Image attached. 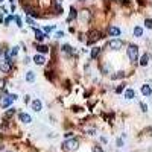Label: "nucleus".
<instances>
[{
    "label": "nucleus",
    "instance_id": "1",
    "mask_svg": "<svg viewBox=\"0 0 152 152\" xmlns=\"http://www.w3.org/2000/svg\"><path fill=\"white\" fill-rule=\"evenodd\" d=\"M128 58H129V61H137L138 59V46H135V44H131V46H128Z\"/></svg>",
    "mask_w": 152,
    "mask_h": 152
},
{
    "label": "nucleus",
    "instance_id": "2",
    "mask_svg": "<svg viewBox=\"0 0 152 152\" xmlns=\"http://www.w3.org/2000/svg\"><path fill=\"white\" fill-rule=\"evenodd\" d=\"M15 99H17V96H15V94H8V96H5L3 99H2V102H0V107H2V108H8Z\"/></svg>",
    "mask_w": 152,
    "mask_h": 152
},
{
    "label": "nucleus",
    "instance_id": "3",
    "mask_svg": "<svg viewBox=\"0 0 152 152\" xmlns=\"http://www.w3.org/2000/svg\"><path fill=\"white\" fill-rule=\"evenodd\" d=\"M64 146H66V149H69V151H76L79 146V142L76 138H69L64 142Z\"/></svg>",
    "mask_w": 152,
    "mask_h": 152
},
{
    "label": "nucleus",
    "instance_id": "4",
    "mask_svg": "<svg viewBox=\"0 0 152 152\" xmlns=\"http://www.w3.org/2000/svg\"><path fill=\"white\" fill-rule=\"evenodd\" d=\"M108 46L111 49H114V50H119V49H122L123 41L119 40V38H113V40H110V43H108Z\"/></svg>",
    "mask_w": 152,
    "mask_h": 152
},
{
    "label": "nucleus",
    "instance_id": "5",
    "mask_svg": "<svg viewBox=\"0 0 152 152\" xmlns=\"http://www.w3.org/2000/svg\"><path fill=\"white\" fill-rule=\"evenodd\" d=\"M88 44H91V43H94V41H97L99 38H102V34L99 31H91L90 34H88Z\"/></svg>",
    "mask_w": 152,
    "mask_h": 152
},
{
    "label": "nucleus",
    "instance_id": "6",
    "mask_svg": "<svg viewBox=\"0 0 152 152\" xmlns=\"http://www.w3.org/2000/svg\"><path fill=\"white\" fill-rule=\"evenodd\" d=\"M108 34H110V37H119L122 34V31L117 28V26H110L108 28Z\"/></svg>",
    "mask_w": 152,
    "mask_h": 152
},
{
    "label": "nucleus",
    "instance_id": "7",
    "mask_svg": "<svg viewBox=\"0 0 152 152\" xmlns=\"http://www.w3.org/2000/svg\"><path fill=\"white\" fill-rule=\"evenodd\" d=\"M0 70H2L3 73H8L9 70H11V62H8V61H2V62H0Z\"/></svg>",
    "mask_w": 152,
    "mask_h": 152
},
{
    "label": "nucleus",
    "instance_id": "8",
    "mask_svg": "<svg viewBox=\"0 0 152 152\" xmlns=\"http://www.w3.org/2000/svg\"><path fill=\"white\" fill-rule=\"evenodd\" d=\"M20 120L23 122V123H31L32 122V119H31V116L29 114H26V113H20Z\"/></svg>",
    "mask_w": 152,
    "mask_h": 152
},
{
    "label": "nucleus",
    "instance_id": "9",
    "mask_svg": "<svg viewBox=\"0 0 152 152\" xmlns=\"http://www.w3.org/2000/svg\"><path fill=\"white\" fill-rule=\"evenodd\" d=\"M32 110H34L35 113H38V111H41V100H38V99H35L34 102H32Z\"/></svg>",
    "mask_w": 152,
    "mask_h": 152
},
{
    "label": "nucleus",
    "instance_id": "10",
    "mask_svg": "<svg viewBox=\"0 0 152 152\" xmlns=\"http://www.w3.org/2000/svg\"><path fill=\"white\" fill-rule=\"evenodd\" d=\"M44 61H46V58L43 56V55H35V56H34V62L38 64V66H43V64H44Z\"/></svg>",
    "mask_w": 152,
    "mask_h": 152
},
{
    "label": "nucleus",
    "instance_id": "11",
    "mask_svg": "<svg viewBox=\"0 0 152 152\" xmlns=\"http://www.w3.org/2000/svg\"><path fill=\"white\" fill-rule=\"evenodd\" d=\"M149 58H151L149 53H145V55L142 56V59H140V66H143V67L148 66V64H149Z\"/></svg>",
    "mask_w": 152,
    "mask_h": 152
},
{
    "label": "nucleus",
    "instance_id": "12",
    "mask_svg": "<svg viewBox=\"0 0 152 152\" xmlns=\"http://www.w3.org/2000/svg\"><path fill=\"white\" fill-rule=\"evenodd\" d=\"M34 31H35V38H37V41H43V40L46 38V35L43 34L41 31H38L37 28H34Z\"/></svg>",
    "mask_w": 152,
    "mask_h": 152
},
{
    "label": "nucleus",
    "instance_id": "13",
    "mask_svg": "<svg viewBox=\"0 0 152 152\" xmlns=\"http://www.w3.org/2000/svg\"><path fill=\"white\" fill-rule=\"evenodd\" d=\"M142 93H143V96H151V85L149 84H145L142 87Z\"/></svg>",
    "mask_w": 152,
    "mask_h": 152
},
{
    "label": "nucleus",
    "instance_id": "14",
    "mask_svg": "<svg viewBox=\"0 0 152 152\" xmlns=\"http://www.w3.org/2000/svg\"><path fill=\"white\" fill-rule=\"evenodd\" d=\"M125 97H126V99H134V97H135V91L132 88H128L126 91H125Z\"/></svg>",
    "mask_w": 152,
    "mask_h": 152
},
{
    "label": "nucleus",
    "instance_id": "15",
    "mask_svg": "<svg viewBox=\"0 0 152 152\" xmlns=\"http://www.w3.org/2000/svg\"><path fill=\"white\" fill-rule=\"evenodd\" d=\"M99 53H100V47H93V49H91V58H97V56H99Z\"/></svg>",
    "mask_w": 152,
    "mask_h": 152
},
{
    "label": "nucleus",
    "instance_id": "16",
    "mask_svg": "<svg viewBox=\"0 0 152 152\" xmlns=\"http://www.w3.org/2000/svg\"><path fill=\"white\" fill-rule=\"evenodd\" d=\"M81 20L88 21L90 20V11H82V14H81Z\"/></svg>",
    "mask_w": 152,
    "mask_h": 152
},
{
    "label": "nucleus",
    "instance_id": "17",
    "mask_svg": "<svg viewBox=\"0 0 152 152\" xmlns=\"http://www.w3.org/2000/svg\"><path fill=\"white\" fill-rule=\"evenodd\" d=\"M26 81H28V82H34L35 81V73L34 72H28L26 73Z\"/></svg>",
    "mask_w": 152,
    "mask_h": 152
},
{
    "label": "nucleus",
    "instance_id": "18",
    "mask_svg": "<svg viewBox=\"0 0 152 152\" xmlns=\"http://www.w3.org/2000/svg\"><path fill=\"white\" fill-rule=\"evenodd\" d=\"M134 35L140 38V37H142V35H143V29H142V28H140V26H135V28H134Z\"/></svg>",
    "mask_w": 152,
    "mask_h": 152
},
{
    "label": "nucleus",
    "instance_id": "19",
    "mask_svg": "<svg viewBox=\"0 0 152 152\" xmlns=\"http://www.w3.org/2000/svg\"><path fill=\"white\" fill-rule=\"evenodd\" d=\"M78 17V12H76V9L72 6L70 8V15H69V20H73V18H76Z\"/></svg>",
    "mask_w": 152,
    "mask_h": 152
},
{
    "label": "nucleus",
    "instance_id": "20",
    "mask_svg": "<svg viewBox=\"0 0 152 152\" xmlns=\"http://www.w3.org/2000/svg\"><path fill=\"white\" fill-rule=\"evenodd\" d=\"M37 50L41 52V53H47L49 52V47L47 46H37Z\"/></svg>",
    "mask_w": 152,
    "mask_h": 152
},
{
    "label": "nucleus",
    "instance_id": "21",
    "mask_svg": "<svg viewBox=\"0 0 152 152\" xmlns=\"http://www.w3.org/2000/svg\"><path fill=\"white\" fill-rule=\"evenodd\" d=\"M62 50L66 52V53H73V49L70 47L69 44H66V46H62Z\"/></svg>",
    "mask_w": 152,
    "mask_h": 152
},
{
    "label": "nucleus",
    "instance_id": "22",
    "mask_svg": "<svg viewBox=\"0 0 152 152\" xmlns=\"http://www.w3.org/2000/svg\"><path fill=\"white\" fill-rule=\"evenodd\" d=\"M119 78H125V73L123 72H117L116 75H113V79H119Z\"/></svg>",
    "mask_w": 152,
    "mask_h": 152
},
{
    "label": "nucleus",
    "instance_id": "23",
    "mask_svg": "<svg viewBox=\"0 0 152 152\" xmlns=\"http://www.w3.org/2000/svg\"><path fill=\"white\" fill-rule=\"evenodd\" d=\"M14 20H15V23H17V26H18V28H21V26H23V23H21V18L18 17V15H15V17H14Z\"/></svg>",
    "mask_w": 152,
    "mask_h": 152
},
{
    "label": "nucleus",
    "instance_id": "24",
    "mask_svg": "<svg viewBox=\"0 0 152 152\" xmlns=\"http://www.w3.org/2000/svg\"><path fill=\"white\" fill-rule=\"evenodd\" d=\"M12 18H14V15H8V17L5 18V24H9L11 21H12Z\"/></svg>",
    "mask_w": 152,
    "mask_h": 152
},
{
    "label": "nucleus",
    "instance_id": "25",
    "mask_svg": "<svg viewBox=\"0 0 152 152\" xmlns=\"http://www.w3.org/2000/svg\"><path fill=\"white\" fill-rule=\"evenodd\" d=\"M123 90H125V84H122V85L117 87V88H116V93H122Z\"/></svg>",
    "mask_w": 152,
    "mask_h": 152
},
{
    "label": "nucleus",
    "instance_id": "26",
    "mask_svg": "<svg viewBox=\"0 0 152 152\" xmlns=\"http://www.w3.org/2000/svg\"><path fill=\"white\" fill-rule=\"evenodd\" d=\"M53 29H55V26H46V28H44V32H52Z\"/></svg>",
    "mask_w": 152,
    "mask_h": 152
},
{
    "label": "nucleus",
    "instance_id": "27",
    "mask_svg": "<svg viewBox=\"0 0 152 152\" xmlns=\"http://www.w3.org/2000/svg\"><path fill=\"white\" fill-rule=\"evenodd\" d=\"M15 113V108H11V110L6 113V117H11V116H12V114Z\"/></svg>",
    "mask_w": 152,
    "mask_h": 152
},
{
    "label": "nucleus",
    "instance_id": "28",
    "mask_svg": "<svg viewBox=\"0 0 152 152\" xmlns=\"http://www.w3.org/2000/svg\"><path fill=\"white\" fill-rule=\"evenodd\" d=\"M93 152H104V151H102L100 146H94V148H93Z\"/></svg>",
    "mask_w": 152,
    "mask_h": 152
},
{
    "label": "nucleus",
    "instance_id": "29",
    "mask_svg": "<svg viewBox=\"0 0 152 152\" xmlns=\"http://www.w3.org/2000/svg\"><path fill=\"white\" fill-rule=\"evenodd\" d=\"M146 28H148V29L152 28V24H151V18H146Z\"/></svg>",
    "mask_w": 152,
    "mask_h": 152
},
{
    "label": "nucleus",
    "instance_id": "30",
    "mask_svg": "<svg viewBox=\"0 0 152 152\" xmlns=\"http://www.w3.org/2000/svg\"><path fill=\"white\" fill-rule=\"evenodd\" d=\"M140 108H142V111H148V107H146L143 102H140Z\"/></svg>",
    "mask_w": 152,
    "mask_h": 152
},
{
    "label": "nucleus",
    "instance_id": "31",
    "mask_svg": "<svg viewBox=\"0 0 152 152\" xmlns=\"http://www.w3.org/2000/svg\"><path fill=\"white\" fill-rule=\"evenodd\" d=\"M123 146V140L122 138H117V148H122Z\"/></svg>",
    "mask_w": 152,
    "mask_h": 152
},
{
    "label": "nucleus",
    "instance_id": "32",
    "mask_svg": "<svg viewBox=\"0 0 152 152\" xmlns=\"http://www.w3.org/2000/svg\"><path fill=\"white\" fill-rule=\"evenodd\" d=\"M55 37H56V38H62V37H64V32H62V31L56 32V35H55Z\"/></svg>",
    "mask_w": 152,
    "mask_h": 152
},
{
    "label": "nucleus",
    "instance_id": "33",
    "mask_svg": "<svg viewBox=\"0 0 152 152\" xmlns=\"http://www.w3.org/2000/svg\"><path fill=\"white\" fill-rule=\"evenodd\" d=\"M5 84H6V81H5V79H0V88H5Z\"/></svg>",
    "mask_w": 152,
    "mask_h": 152
},
{
    "label": "nucleus",
    "instance_id": "34",
    "mask_svg": "<svg viewBox=\"0 0 152 152\" xmlns=\"http://www.w3.org/2000/svg\"><path fill=\"white\" fill-rule=\"evenodd\" d=\"M26 21H28V23H29V24H32V26H34V23H35V21H34V20H32L31 17H28V18H26Z\"/></svg>",
    "mask_w": 152,
    "mask_h": 152
},
{
    "label": "nucleus",
    "instance_id": "35",
    "mask_svg": "<svg viewBox=\"0 0 152 152\" xmlns=\"http://www.w3.org/2000/svg\"><path fill=\"white\" fill-rule=\"evenodd\" d=\"M29 61H31V58L29 56H24V64H28Z\"/></svg>",
    "mask_w": 152,
    "mask_h": 152
},
{
    "label": "nucleus",
    "instance_id": "36",
    "mask_svg": "<svg viewBox=\"0 0 152 152\" xmlns=\"http://www.w3.org/2000/svg\"><path fill=\"white\" fill-rule=\"evenodd\" d=\"M0 55H2V49H0Z\"/></svg>",
    "mask_w": 152,
    "mask_h": 152
},
{
    "label": "nucleus",
    "instance_id": "37",
    "mask_svg": "<svg viewBox=\"0 0 152 152\" xmlns=\"http://www.w3.org/2000/svg\"><path fill=\"white\" fill-rule=\"evenodd\" d=\"M2 2H3V0H0V3H2Z\"/></svg>",
    "mask_w": 152,
    "mask_h": 152
},
{
    "label": "nucleus",
    "instance_id": "38",
    "mask_svg": "<svg viewBox=\"0 0 152 152\" xmlns=\"http://www.w3.org/2000/svg\"><path fill=\"white\" fill-rule=\"evenodd\" d=\"M81 2H84V0H81Z\"/></svg>",
    "mask_w": 152,
    "mask_h": 152
}]
</instances>
